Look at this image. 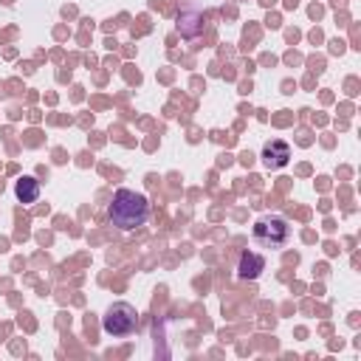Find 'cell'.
Segmentation results:
<instances>
[{"mask_svg": "<svg viewBox=\"0 0 361 361\" xmlns=\"http://www.w3.org/2000/svg\"><path fill=\"white\" fill-rule=\"evenodd\" d=\"M107 217L113 226H118L121 231H130L135 226H144L149 217V200L141 192L133 189H118L113 195V203L107 209Z\"/></svg>", "mask_w": 361, "mask_h": 361, "instance_id": "6da1fadb", "label": "cell"}, {"mask_svg": "<svg viewBox=\"0 0 361 361\" xmlns=\"http://www.w3.org/2000/svg\"><path fill=\"white\" fill-rule=\"evenodd\" d=\"M135 324H138V313H135V307L130 302H116L102 316V327L110 336H130L135 330Z\"/></svg>", "mask_w": 361, "mask_h": 361, "instance_id": "7a4b0ae2", "label": "cell"}, {"mask_svg": "<svg viewBox=\"0 0 361 361\" xmlns=\"http://www.w3.org/2000/svg\"><path fill=\"white\" fill-rule=\"evenodd\" d=\"M288 237H290V228L282 217H262L254 223V240L265 248H279L288 243Z\"/></svg>", "mask_w": 361, "mask_h": 361, "instance_id": "3957f363", "label": "cell"}, {"mask_svg": "<svg viewBox=\"0 0 361 361\" xmlns=\"http://www.w3.org/2000/svg\"><path fill=\"white\" fill-rule=\"evenodd\" d=\"M288 158H290V149H288L285 141H268V144L262 147V161H265L268 169H279V166H285Z\"/></svg>", "mask_w": 361, "mask_h": 361, "instance_id": "277c9868", "label": "cell"}, {"mask_svg": "<svg viewBox=\"0 0 361 361\" xmlns=\"http://www.w3.org/2000/svg\"><path fill=\"white\" fill-rule=\"evenodd\" d=\"M17 197H20L23 203H34V200L39 197V186H37V180H34V178H23V180H17Z\"/></svg>", "mask_w": 361, "mask_h": 361, "instance_id": "5b68a950", "label": "cell"}, {"mask_svg": "<svg viewBox=\"0 0 361 361\" xmlns=\"http://www.w3.org/2000/svg\"><path fill=\"white\" fill-rule=\"evenodd\" d=\"M259 271H262V257L243 254V259H240V276H257Z\"/></svg>", "mask_w": 361, "mask_h": 361, "instance_id": "8992f818", "label": "cell"}]
</instances>
